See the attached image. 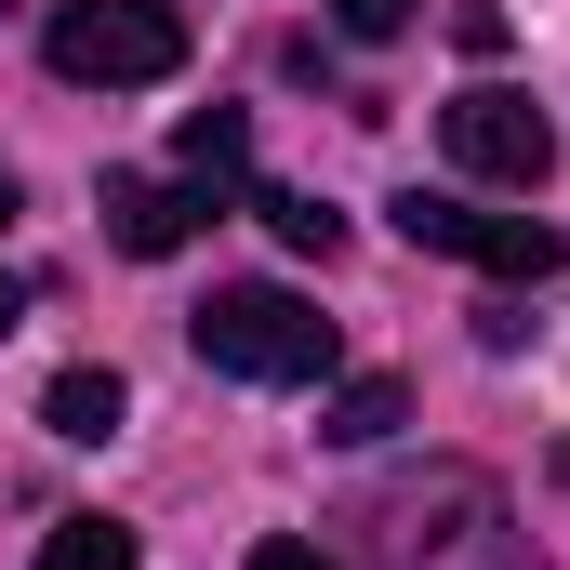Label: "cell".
Masks as SVG:
<instances>
[{
    "mask_svg": "<svg viewBox=\"0 0 570 570\" xmlns=\"http://www.w3.org/2000/svg\"><path fill=\"white\" fill-rule=\"evenodd\" d=\"M385 213H399V239H412V253L491 266V279H558V226H544V213H464V199H438V186L385 199Z\"/></svg>",
    "mask_w": 570,
    "mask_h": 570,
    "instance_id": "4",
    "label": "cell"
},
{
    "mask_svg": "<svg viewBox=\"0 0 570 570\" xmlns=\"http://www.w3.org/2000/svg\"><path fill=\"white\" fill-rule=\"evenodd\" d=\"M372 558L385 570H544V544L518 531V504L478 464H438V478L372 504Z\"/></svg>",
    "mask_w": 570,
    "mask_h": 570,
    "instance_id": "1",
    "label": "cell"
},
{
    "mask_svg": "<svg viewBox=\"0 0 570 570\" xmlns=\"http://www.w3.org/2000/svg\"><path fill=\"white\" fill-rule=\"evenodd\" d=\"M438 134H451V159L478 173V186H544V159H558V134H544V107L531 94H451L438 107Z\"/></svg>",
    "mask_w": 570,
    "mask_h": 570,
    "instance_id": "5",
    "label": "cell"
},
{
    "mask_svg": "<svg viewBox=\"0 0 570 570\" xmlns=\"http://www.w3.org/2000/svg\"><path fill=\"white\" fill-rule=\"evenodd\" d=\"M173 159H186V186H226V173L253 159V120H239V107H186V134H173Z\"/></svg>",
    "mask_w": 570,
    "mask_h": 570,
    "instance_id": "9",
    "label": "cell"
},
{
    "mask_svg": "<svg viewBox=\"0 0 570 570\" xmlns=\"http://www.w3.org/2000/svg\"><path fill=\"white\" fill-rule=\"evenodd\" d=\"M199 226H213V186H159V173H107V239H120V253H146V266H159V253H186Z\"/></svg>",
    "mask_w": 570,
    "mask_h": 570,
    "instance_id": "6",
    "label": "cell"
},
{
    "mask_svg": "<svg viewBox=\"0 0 570 570\" xmlns=\"http://www.w3.org/2000/svg\"><path fill=\"white\" fill-rule=\"evenodd\" d=\"M399 425H412V385H399V372H358V385H332V412H318L332 451H372V438H399Z\"/></svg>",
    "mask_w": 570,
    "mask_h": 570,
    "instance_id": "7",
    "label": "cell"
},
{
    "mask_svg": "<svg viewBox=\"0 0 570 570\" xmlns=\"http://www.w3.org/2000/svg\"><path fill=\"white\" fill-rule=\"evenodd\" d=\"M0 226H13V186H0Z\"/></svg>",
    "mask_w": 570,
    "mask_h": 570,
    "instance_id": "15",
    "label": "cell"
},
{
    "mask_svg": "<svg viewBox=\"0 0 570 570\" xmlns=\"http://www.w3.org/2000/svg\"><path fill=\"white\" fill-rule=\"evenodd\" d=\"M40 53H53V80H80V94H146V80L186 67V13H173V0H53Z\"/></svg>",
    "mask_w": 570,
    "mask_h": 570,
    "instance_id": "3",
    "label": "cell"
},
{
    "mask_svg": "<svg viewBox=\"0 0 570 570\" xmlns=\"http://www.w3.org/2000/svg\"><path fill=\"white\" fill-rule=\"evenodd\" d=\"M412 13H425V0H332V27H345V40H399Z\"/></svg>",
    "mask_w": 570,
    "mask_h": 570,
    "instance_id": "12",
    "label": "cell"
},
{
    "mask_svg": "<svg viewBox=\"0 0 570 570\" xmlns=\"http://www.w3.org/2000/svg\"><path fill=\"white\" fill-rule=\"evenodd\" d=\"M13 318H27V292H13V266H0V332H13Z\"/></svg>",
    "mask_w": 570,
    "mask_h": 570,
    "instance_id": "14",
    "label": "cell"
},
{
    "mask_svg": "<svg viewBox=\"0 0 570 570\" xmlns=\"http://www.w3.org/2000/svg\"><path fill=\"white\" fill-rule=\"evenodd\" d=\"M120 412H134V399H120V372H53V399H40V425L80 438V451H94V438H120Z\"/></svg>",
    "mask_w": 570,
    "mask_h": 570,
    "instance_id": "8",
    "label": "cell"
},
{
    "mask_svg": "<svg viewBox=\"0 0 570 570\" xmlns=\"http://www.w3.org/2000/svg\"><path fill=\"white\" fill-rule=\"evenodd\" d=\"M253 570H332V558H318V544H292V531H279V544H253Z\"/></svg>",
    "mask_w": 570,
    "mask_h": 570,
    "instance_id": "13",
    "label": "cell"
},
{
    "mask_svg": "<svg viewBox=\"0 0 570 570\" xmlns=\"http://www.w3.org/2000/svg\"><path fill=\"white\" fill-rule=\"evenodd\" d=\"M253 213H266V226H279V253H318V266H332V253H345V213H332V199H305V186H266V199H253Z\"/></svg>",
    "mask_w": 570,
    "mask_h": 570,
    "instance_id": "10",
    "label": "cell"
},
{
    "mask_svg": "<svg viewBox=\"0 0 570 570\" xmlns=\"http://www.w3.org/2000/svg\"><path fill=\"white\" fill-rule=\"evenodd\" d=\"M186 332H199V358L239 372V385H318V372H332V318H318L305 292H279V279H226Z\"/></svg>",
    "mask_w": 570,
    "mask_h": 570,
    "instance_id": "2",
    "label": "cell"
},
{
    "mask_svg": "<svg viewBox=\"0 0 570 570\" xmlns=\"http://www.w3.org/2000/svg\"><path fill=\"white\" fill-rule=\"evenodd\" d=\"M40 570H134V531L120 518H53L40 531Z\"/></svg>",
    "mask_w": 570,
    "mask_h": 570,
    "instance_id": "11",
    "label": "cell"
}]
</instances>
